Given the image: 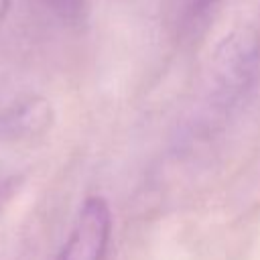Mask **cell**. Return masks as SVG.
<instances>
[{
  "label": "cell",
  "instance_id": "277c9868",
  "mask_svg": "<svg viewBox=\"0 0 260 260\" xmlns=\"http://www.w3.org/2000/svg\"><path fill=\"white\" fill-rule=\"evenodd\" d=\"M219 0H193V8H195V12H207L209 8H213L215 4H217Z\"/></svg>",
  "mask_w": 260,
  "mask_h": 260
},
{
  "label": "cell",
  "instance_id": "6da1fadb",
  "mask_svg": "<svg viewBox=\"0 0 260 260\" xmlns=\"http://www.w3.org/2000/svg\"><path fill=\"white\" fill-rule=\"evenodd\" d=\"M112 236V211L104 197H87L57 260H104Z\"/></svg>",
  "mask_w": 260,
  "mask_h": 260
},
{
  "label": "cell",
  "instance_id": "7a4b0ae2",
  "mask_svg": "<svg viewBox=\"0 0 260 260\" xmlns=\"http://www.w3.org/2000/svg\"><path fill=\"white\" fill-rule=\"evenodd\" d=\"M51 124V106L43 98H30L6 114H0V138H20L43 132Z\"/></svg>",
  "mask_w": 260,
  "mask_h": 260
},
{
  "label": "cell",
  "instance_id": "5b68a950",
  "mask_svg": "<svg viewBox=\"0 0 260 260\" xmlns=\"http://www.w3.org/2000/svg\"><path fill=\"white\" fill-rule=\"evenodd\" d=\"M8 8H10V0H0V20L6 16Z\"/></svg>",
  "mask_w": 260,
  "mask_h": 260
},
{
  "label": "cell",
  "instance_id": "8992f818",
  "mask_svg": "<svg viewBox=\"0 0 260 260\" xmlns=\"http://www.w3.org/2000/svg\"><path fill=\"white\" fill-rule=\"evenodd\" d=\"M6 191H10V183H2V185H0V201H2V197L6 195Z\"/></svg>",
  "mask_w": 260,
  "mask_h": 260
},
{
  "label": "cell",
  "instance_id": "3957f363",
  "mask_svg": "<svg viewBox=\"0 0 260 260\" xmlns=\"http://www.w3.org/2000/svg\"><path fill=\"white\" fill-rule=\"evenodd\" d=\"M39 4L65 24H81L89 12L87 0H39Z\"/></svg>",
  "mask_w": 260,
  "mask_h": 260
}]
</instances>
